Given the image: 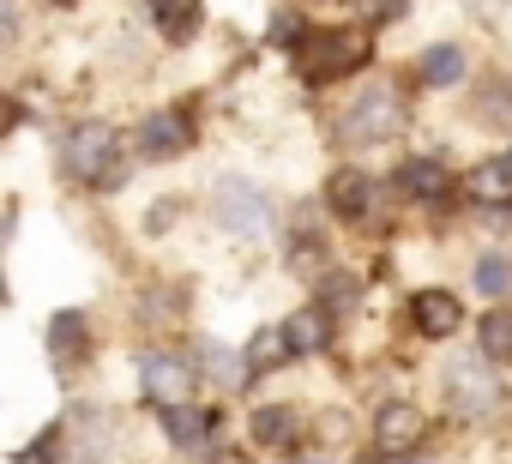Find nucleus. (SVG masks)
I'll use <instances>...</instances> for the list:
<instances>
[{"instance_id":"nucleus-1","label":"nucleus","mask_w":512,"mask_h":464,"mask_svg":"<svg viewBox=\"0 0 512 464\" xmlns=\"http://www.w3.org/2000/svg\"><path fill=\"white\" fill-rule=\"evenodd\" d=\"M368 55H374V37H368L362 25L302 31V43H296V73H302V85H332V79L362 73Z\"/></svg>"},{"instance_id":"nucleus-2","label":"nucleus","mask_w":512,"mask_h":464,"mask_svg":"<svg viewBox=\"0 0 512 464\" xmlns=\"http://www.w3.org/2000/svg\"><path fill=\"white\" fill-rule=\"evenodd\" d=\"M61 163H67V175L85 181V187H121V181H127V169L115 163V127H103V121L73 127L67 145H61Z\"/></svg>"},{"instance_id":"nucleus-3","label":"nucleus","mask_w":512,"mask_h":464,"mask_svg":"<svg viewBox=\"0 0 512 464\" xmlns=\"http://www.w3.org/2000/svg\"><path fill=\"white\" fill-rule=\"evenodd\" d=\"M139 392H145V404H157V410L193 404V392H199L193 356H181V350H145V356H139Z\"/></svg>"},{"instance_id":"nucleus-4","label":"nucleus","mask_w":512,"mask_h":464,"mask_svg":"<svg viewBox=\"0 0 512 464\" xmlns=\"http://www.w3.org/2000/svg\"><path fill=\"white\" fill-rule=\"evenodd\" d=\"M211 217L229 229V236H260V229L272 223V205H266V193L253 187V181L223 175V181L211 187Z\"/></svg>"},{"instance_id":"nucleus-5","label":"nucleus","mask_w":512,"mask_h":464,"mask_svg":"<svg viewBox=\"0 0 512 464\" xmlns=\"http://www.w3.org/2000/svg\"><path fill=\"white\" fill-rule=\"evenodd\" d=\"M482 362H488L482 350H476V356L446 362V404H452L464 422H482V416L500 404V386H494V374H488Z\"/></svg>"},{"instance_id":"nucleus-6","label":"nucleus","mask_w":512,"mask_h":464,"mask_svg":"<svg viewBox=\"0 0 512 464\" xmlns=\"http://www.w3.org/2000/svg\"><path fill=\"white\" fill-rule=\"evenodd\" d=\"M398 127H404V103H398L392 91H380V85H374V91H362V97H356V109L344 115V127H338V133H344L350 145H374V139H392Z\"/></svg>"},{"instance_id":"nucleus-7","label":"nucleus","mask_w":512,"mask_h":464,"mask_svg":"<svg viewBox=\"0 0 512 464\" xmlns=\"http://www.w3.org/2000/svg\"><path fill=\"white\" fill-rule=\"evenodd\" d=\"M43 344H49V368H61V374H79V368L91 362V350H97V338H91V320H85L79 308H61V314H49V332H43Z\"/></svg>"},{"instance_id":"nucleus-8","label":"nucleus","mask_w":512,"mask_h":464,"mask_svg":"<svg viewBox=\"0 0 512 464\" xmlns=\"http://www.w3.org/2000/svg\"><path fill=\"white\" fill-rule=\"evenodd\" d=\"M422 434H428V416H422L416 404H386V410L374 416V446H380L386 458H410V452L422 446Z\"/></svg>"},{"instance_id":"nucleus-9","label":"nucleus","mask_w":512,"mask_h":464,"mask_svg":"<svg viewBox=\"0 0 512 464\" xmlns=\"http://www.w3.org/2000/svg\"><path fill=\"white\" fill-rule=\"evenodd\" d=\"M193 145V115L187 109H157L145 127H139V151L145 157H181Z\"/></svg>"},{"instance_id":"nucleus-10","label":"nucleus","mask_w":512,"mask_h":464,"mask_svg":"<svg viewBox=\"0 0 512 464\" xmlns=\"http://www.w3.org/2000/svg\"><path fill=\"white\" fill-rule=\"evenodd\" d=\"M464 193L488 211H512V157H488L464 175Z\"/></svg>"},{"instance_id":"nucleus-11","label":"nucleus","mask_w":512,"mask_h":464,"mask_svg":"<svg viewBox=\"0 0 512 464\" xmlns=\"http://www.w3.org/2000/svg\"><path fill=\"white\" fill-rule=\"evenodd\" d=\"M410 320H416V332H422V338H452V332H458V320H464V308H458V296H452V290H422V296L410 302Z\"/></svg>"},{"instance_id":"nucleus-12","label":"nucleus","mask_w":512,"mask_h":464,"mask_svg":"<svg viewBox=\"0 0 512 464\" xmlns=\"http://www.w3.org/2000/svg\"><path fill=\"white\" fill-rule=\"evenodd\" d=\"M368 199H374V181H368L362 169H332L326 205H332L338 217H368Z\"/></svg>"},{"instance_id":"nucleus-13","label":"nucleus","mask_w":512,"mask_h":464,"mask_svg":"<svg viewBox=\"0 0 512 464\" xmlns=\"http://www.w3.org/2000/svg\"><path fill=\"white\" fill-rule=\"evenodd\" d=\"M151 19H157V31L169 43H193L199 25H205V7L199 0H151Z\"/></svg>"},{"instance_id":"nucleus-14","label":"nucleus","mask_w":512,"mask_h":464,"mask_svg":"<svg viewBox=\"0 0 512 464\" xmlns=\"http://www.w3.org/2000/svg\"><path fill=\"white\" fill-rule=\"evenodd\" d=\"M416 73H422V85H428V91H452V85L470 73V61H464V49H458V43H434V49L416 61Z\"/></svg>"},{"instance_id":"nucleus-15","label":"nucleus","mask_w":512,"mask_h":464,"mask_svg":"<svg viewBox=\"0 0 512 464\" xmlns=\"http://www.w3.org/2000/svg\"><path fill=\"white\" fill-rule=\"evenodd\" d=\"M296 356V344H290V326H260L247 338V362H253V374H272V368H284Z\"/></svg>"},{"instance_id":"nucleus-16","label":"nucleus","mask_w":512,"mask_h":464,"mask_svg":"<svg viewBox=\"0 0 512 464\" xmlns=\"http://www.w3.org/2000/svg\"><path fill=\"white\" fill-rule=\"evenodd\" d=\"M284 326H290L296 356H320V350L332 344V320H326V308H302V314H290Z\"/></svg>"},{"instance_id":"nucleus-17","label":"nucleus","mask_w":512,"mask_h":464,"mask_svg":"<svg viewBox=\"0 0 512 464\" xmlns=\"http://www.w3.org/2000/svg\"><path fill=\"white\" fill-rule=\"evenodd\" d=\"M199 356L211 362V380H217V386H229V392H235V386H247V374H253V362H247V350L235 356L229 344H211V338H199Z\"/></svg>"},{"instance_id":"nucleus-18","label":"nucleus","mask_w":512,"mask_h":464,"mask_svg":"<svg viewBox=\"0 0 512 464\" xmlns=\"http://www.w3.org/2000/svg\"><path fill=\"white\" fill-rule=\"evenodd\" d=\"M163 422H169V440H175L181 452H205V440H211V416H205V410L181 404V410H163Z\"/></svg>"},{"instance_id":"nucleus-19","label":"nucleus","mask_w":512,"mask_h":464,"mask_svg":"<svg viewBox=\"0 0 512 464\" xmlns=\"http://www.w3.org/2000/svg\"><path fill=\"white\" fill-rule=\"evenodd\" d=\"M247 428H253V440H260V446H290L302 422H296V410L266 404V410H253V422H247Z\"/></svg>"},{"instance_id":"nucleus-20","label":"nucleus","mask_w":512,"mask_h":464,"mask_svg":"<svg viewBox=\"0 0 512 464\" xmlns=\"http://www.w3.org/2000/svg\"><path fill=\"white\" fill-rule=\"evenodd\" d=\"M446 187H452L446 163H434V157H416V163H404V193H416V199H440Z\"/></svg>"},{"instance_id":"nucleus-21","label":"nucleus","mask_w":512,"mask_h":464,"mask_svg":"<svg viewBox=\"0 0 512 464\" xmlns=\"http://www.w3.org/2000/svg\"><path fill=\"white\" fill-rule=\"evenodd\" d=\"M476 350H482L488 362H512V314H506V308L482 314V338H476Z\"/></svg>"},{"instance_id":"nucleus-22","label":"nucleus","mask_w":512,"mask_h":464,"mask_svg":"<svg viewBox=\"0 0 512 464\" xmlns=\"http://www.w3.org/2000/svg\"><path fill=\"white\" fill-rule=\"evenodd\" d=\"M362 302V284H356V272H332L326 284H320V308L326 314H350Z\"/></svg>"},{"instance_id":"nucleus-23","label":"nucleus","mask_w":512,"mask_h":464,"mask_svg":"<svg viewBox=\"0 0 512 464\" xmlns=\"http://www.w3.org/2000/svg\"><path fill=\"white\" fill-rule=\"evenodd\" d=\"M476 290H482V296H506V290H512V266H506L500 254H482V260H476Z\"/></svg>"},{"instance_id":"nucleus-24","label":"nucleus","mask_w":512,"mask_h":464,"mask_svg":"<svg viewBox=\"0 0 512 464\" xmlns=\"http://www.w3.org/2000/svg\"><path fill=\"white\" fill-rule=\"evenodd\" d=\"M476 115H482V121H494V127H512V85H506V79H494V91L476 103Z\"/></svg>"},{"instance_id":"nucleus-25","label":"nucleus","mask_w":512,"mask_h":464,"mask_svg":"<svg viewBox=\"0 0 512 464\" xmlns=\"http://www.w3.org/2000/svg\"><path fill=\"white\" fill-rule=\"evenodd\" d=\"M266 37H272L278 49H296V43H302V19H296L290 7H278V13H272V31H266Z\"/></svg>"},{"instance_id":"nucleus-26","label":"nucleus","mask_w":512,"mask_h":464,"mask_svg":"<svg viewBox=\"0 0 512 464\" xmlns=\"http://www.w3.org/2000/svg\"><path fill=\"white\" fill-rule=\"evenodd\" d=\"M13 464H55V440L43 434V440H31V446H19V458Z\"/></svg>"},{"instance_id":"nucleus-27","label":"nucleus","mask_w":512,"mask_h":464,"mask_svg":"<svg viewBox=\"0 0 512 464\" xmlns=\"http://www.w3.org/2000/svg\"><path fill=\"white\" fill-rule=\"evenodd\" d=\"M368 13H374V19H398V13H404V0H368Z\"/></svg>"},{"instance_id":"nucleus-28","label":"nucleus","mask_w":512,"mask_h":464,"mask_svg":"<svg viewBox=\"0 0 512 464\" xmlns=\"http://www.w3.org/2000/svg\"><path fill=\"white\" fill-rule=\"evenodd\" d=\"M470 7H500V0H470Z\"/></svg>"},{"instance_id":"nucleus-29","label":"nucleus","mask_w":512,"mask_h":464,"mask_svg":"<svg viewBox=\"0 0 512 464\" xmlns=\"http://www.w3.org/2000/svg\"><path fill=\"white\" fill-rule=\"evenodd\" d=\"M356 464H374V458H356Z\"/></svg>"},{"instance_id":"nucleus-30","label":"nucleus","mask_w":512,"mask_h":464,"mask_svg":"<svg viewBox=\"0 0 512 464\" xmlns=\"http://www.w3.org/2000/svg\"><path fill=\"white\" fill-rule=\"evenodd\" d=\"M404 464H422V458H404Z\"/></svg>"},{"instance_id":"nucleus-31","label":"nucleus","mask_w":512,"mask_h":464,"mask_svg":"<svg viewBox=\"0 0 512 464\" xmlns=\"http://www.w3.org/2000/svg\"><path fill=\"white\" fill-rule=\"evenodd\" d=\"M217 464H235V458H217Z\"/></svg>"},{"instance_id":"nucleus-32","label":"nucleus","mask_w":512,"mask_h":464,"mask_svg":"<svg viewBox=\"0 0 512 464\" xmlns=\"http://www.w3.org/2000/svg\"><path fill=\"white\" fill-rule=\"evenodd\" d=\"M308 464H320V458H308Z\"/></svg>"}]
</instances>
